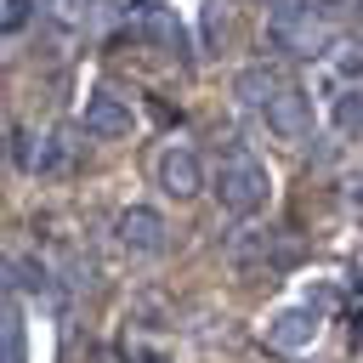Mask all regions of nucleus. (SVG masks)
<instances>
[{"mask_svg":"<svg viewBox=\"0 0 363 363\" xmlns=\"http://www.w3.org/2000/svg\"><path fill=\"white\" fill-rule=\"evenodd\" d=\"M11 159H17V164H34V153H28V130H23V125H11Z\"/></svg>","mask_w":363,"mask_h":363,"instance_id":"15","label":"nucleus"},{"mask_svg":"<svg viewBox=\"0 0 363 363\" xmlns=\"http://www.w3.org/2000/svg\"><path fill=\"white\" fill-rule=\"evenodd\" d=\"M113 233H119V244L130 250V255H159L164 250V216L159 210H147V204H130L119 221H113Z\"/></svg>","mask_w":363,"mask_h":363,"instance_id":"7","label":"nucleus"},{"mask_svg":"<svg viewBox=\"0 0 363 363\" xmlns=\"http://www.w3.org/2000/svg\"><path fill=\"white\" fill-rule=\"evenodd\" d=\"M329 306H335V289H329V284H318L312 295H301V301H289V306L267 312L261 340H267L272 352H306V346L318 340V329H323Z\"/></svg>","mask_w":363,"mask_h":363,"instance_id":"1","label":"nucleus"},{"mask_svg":"<svg viewBox=\"0 0 363 363\" xmlns=\"http://www.w3.org/2000/svg\"><path fill=\"white\" fill-rule=\"evenodd\" d=\"M62 164H68V142H62V136H45V147H40L34 170H40V176H51V170H62Z\"/></svg>","mask_w":363,"mask_h":363,"instance_id":"13","label":"nucleus"},{"mask_svg":"<svg viewBox=\"0 0 363 363\" xmlns=\"http://www.w3.org/2000/svg\"><path fill=\"white\" fill-rule=\"evenodd\" d=\"M153 182L170 193V199H193L204 187V170H199V153L193 147H164L153 159Z\"/></svg>","mask_w":363,"mask_h":363,"instance_id":"6","label":"nucleus"},{"mask_svg":"<svg viewBox=\"0 0 363 363\" xmlns=\"http://www.w3.org/2000/svg\"><path fill=\"white\" fill-rule=\"evenodd\" d=\"M136 34H142V40H159L164 51H187V34H182V23H176V11H170V6H142Z\"/></svg>","mask_w":363,"mask_h":363,"instance_id":"9","label":"nucleus"},{"mask_svg":"<svg viewBox=\"0 0 363 363\" xmlns=\"http://www.w3.org/2000/svg\"><path fill=\"white\" fill-rule=\"evenodd\" d=\"M261 119H267V130L278 136V142H306V130H312V96L295 85V79H284L267 102H261Z\"/></svg>","mask_w":363,"mask_h":363,"instance_id":"4","label":"nucleus"},{"mask_svg":"<svg viewBox=\"0 0 363 363\" xmlns=\"http://www.w3.org/2000/svg\"><path fill=\"white\" fill-rule=\"evenodd\" d=\"M357 11H363V0H357Z\"/></svg>","mask_w":363,"mask_h":363,"instance_id":"16","label":"nucleus"},{"mask_svg":"<svg viewBox=\"0 0 363 363\" xmlns=\"http://www.w3.org/2000/svg\"><path fill=\"white\" fill-rule=\"evenodd\" d=\"M238 261H267V267H284V261H295V244H278L272 233H250V238L238 244Z\"/></svg>","mask_w":363,"mask_h":363,"instance_id":"11","label":"nucleus"},{"mask_svg":"<svg viewBox=\"0 0 363 363\" xmlns=\"http://www.w3.org/2000/svg\"><path fill=\"white\" fill-rule=\"evenodd\" d=\"M329 130H335L340 142H357V136H363V91H357V85H340V91L329 96Z\"/></svg>","mask_w":363,"mask_h":363,"instance_id":"8","label":"nucleus"},{"mask_svg":"<svg viewBox=\"0 0 363 363\" xmlns=\"http://www.w3.org/2000/svg\"><path fill=\"white\" fill-rule=\"evenodd\" d=\"M267 40H272V51H289V57H318V51L329 45V23H323L312 6L284 0V6H272V17H267Z\"/></svg>","mask_w":363,"mask_h":363,"instance_id":"3","label":"nucleus"},{"mask_svg":"<svg viewBox=\"0 0 363 363\" xmlns=\"http://www.w3.org/2000/svg\"><path fill=\"white\" fill-rule=\"evenodd\" d=\"M79 130H85L91 142H119V136L136 130V113H130L125 96H113V91H91L85 108H79Z\"/></svg>","mask_w":363,"mask_h":363,"instance_id":"5","label":"nucleus"},{"mask_svg":"<svg viewBox=\"0 0 363 363\" xmlns=\"http://www.w3.org/2000/svg\"><path fill=\"white\" fill-rule=\"evenodd\" d=\"M6 363H28V335H23V306H17V295L6 301Z\"/></svg>","mask_w":363,"mask_h":363,"instance_id":"12","label":"nucleus"},{"mask_svg":"<svg viewBox=\"0 0 363 363\" xmlns=\"http://www.w3.org/2000/svg\"><path fill=\"white\" fill-rule=\"evenodd\" d=\"M28 17H34V0H6V34H17Z\"/></svg>","mask_w":363,"mask_h":363,"instance_id":"14","label":"nucleus"},{"mask_svg":"<svg viewBox=\"0 0 363 363\" xmlns=\"http://www.w3.org/2000/svg\"><path fill=\"white\" fill-rule=\"evenodd\" d=\"M267 199H272V176H267L261 159L227 153V159L216 164V204H221L227 216H255V210H267Z\"/></svg>","mask_w":363,"mask_h":363,"instance_id":"2","label":"nucleus"},{"mask_svg":"<svg viewBox=\"0 0 363 363\" xmlns=\"http://www.w3.org/2000/svg\"><path fill=\"white\" fill-rule=\"evenodd\" d=\"M278 85H284V79H278V68L255 62V68H238V79H233V96H238L244 108H261V102H267Z\"/></svg>","mask_w":363,"mask_h":363,"instance_id":"10","label":"nucleus"}]
</instances>
